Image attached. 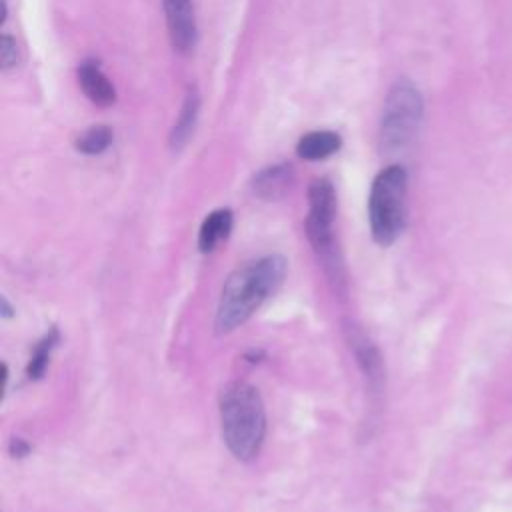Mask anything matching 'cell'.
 Returning <instances> with one entry per match:
<instances>
[{
	"label": "cell",
	"instance_id": "obj_6",
	"mask_svg": "<svg viewBox=\"0 0 512 512\" xmlns=\"http://www.w3.org/2000/svg\"><path fill=\"white\" fill-rule=\"evenodd\" d=\"M164 14L170 42L178 52H190L196 46L198 28L192 0H164Z\"/></svg>",
	"mask_w": 512,
	"mask_h": 512
},
{
	"label": "cell",
	"instance_id": "obj_17",
	"mask_svg": "<svg viewBox=\"0 0 512 512\" xmlns=\"http://www.w3.org/2000/svg\"><path fill=\"white\" fill-rule=\"evenodd\" d=\"M2 310H4V312H2V314H4V316H6V318H8V316H10V314H12V310H10V306H8V302H6V298H2Z\"/></svg>",
	"mask_w": 512,
	"mask_h": 512
},
{
	"label": "cell",
	"instance_id": "obj_13",
	"mask_svg": "<svg viewBox=\"0 0 512 512\" xmlns=\"http://www.w3.org/2000/svg\"><path fill=\"white\" fill-rule=\"evenodd\" d=\"M58 340H60L58 330L50 328V332H46L44 338L34 346L32 356H30L28 366H26V374H28L30 380H38V378L44 376V372L48 368V362H50V354L56 348Z\"/></svg>",
	"mask_w": 512,
	"mask_h": 512
},
{
	"label": "cell",
	"instance_id": "obj_3",
	"mask_svg": "<svg viewBox=\"0 0 512 512\" xmlns=\"http://www.w3.org/2000/svg\"><path fill=\"white\" fill-rule=\"evenodd\" d=\"M408 176L400 164H390L376 174L368 196L370 232L376 244L390 246L406 222Z\"/></svg>",
	"mask_w": 512,
	"mask_h": 512
},
{
	"label": "cell",
	"instance_id": "obj_12",
	"mask_svg": "<svg viewBox=\"0 0 512 512\" xmlns=\"http://www.w3.org/2000/svg\"><path fill=\"white\" fill-rule=\"evenodd\" d=\"M198 110H200V96H198V90L194 86H190V90L184 98L182 110L178 114V120H176V124L172 128V134H170V146L174 150L182 148L186 144V140L190 138V134L194 132Z\"/></svg>",
	"mask_w": 512,
	"mask_h": 512
},
{
	"label": "cell",
	"instance_id": "obj_1",
	"mask_svg": "<svg viewBox=\"0 0 512 512\" xmlns=\"http://www.w3.org/2000/svg\"><path fill=\"white\" fill-rule=\"evenodd\" d=\"M286 268L288 262L280 254H266L238 266L222 286L214 320L216 332L226 334L244 324L282 284Z\"/></svg>",
	"mask_w": 512,
	"mask_h": 512
},
{
	"label": "cell",
	"instance_id": "obj_15",
	"mask_svg": "<svg viewBox=\"0 0 512 512\" xmlns=\"http://www.w3.org/2000/svg\"><path fill=\"white\" fill-rule=\"evenodd\" d=\"M0 60H2V68L8 70L12 66L18 64V44L10 34H2L0 40Z\"/></svg>",
	"mask_w": 512,
	"mask_h": 512
},
{
	"label": "cell",
	"instance_id": "obj_9",
	"mask_svg": "<svg viewBox=\"0 0 512 512\" xmlns=\"http://www.w3.org/2000/svg\"><path fill=\"white\" fill-rule=\"evenodd\" d=\"M294 172L290 164H274L260 170L252 180V192L262 200H276L292 186Z\"/></svg>",
	"mask_w": 512,
	"mask_h": 512
},
{
	"label": "cell",
	"instance_id": "obj_10",
	"mask_svg": "<svg viewBox=\"0 0 512 512\" xmlns=\"http://www.w3.org/2000/svg\"><path fill=\"white\" fill-rule=\"evenodd\" d=\"M232 230V212L228 208H218L210 212L198 232V248L200 252H212L222 240L228 238Z\"/></svg>",
	"mask_w": 512,
	"mask_h": 512
},
{
	"label": "cell",
	"instance_id": "obj_16",
	"mask_svg": "<svg viewBox=\"0 0 512 512\" xmlns=\"http://www.w3.org/2000/svg\"><path fill=\"white\" fill-rule=\"evenodd\" d=\"M28 452H30V446L26 444V440H22V438H12V442H10V454H12V456L22 458V456H26Z\"/></svg>",
	"mask_w": 512,
	"mask_h": 512
},
{
	"label": "cell",
	"instance_id": "obj_5",
	"mask_svg": "<svg viewBox=\"0 0 512 512\" xmlns=\"http://www.w3.org/2000/svg\"><path fill=\"white\" fill-rule=\"evenodd\" d=\"M334 216H336L334 186L326 178H316L308 188L306 234L312 248L324 260V266L332 268L334 278H338L336 248H334Z\"/></svg>",
	"mask_w": 512,
	"mask_h": 512
},
{
	"label": "cell",
	"instance_id": "obj_11",
	"mask_svg": "<svg viewBox=\"0 0 512 512\" xmlns=\"http://www.w3.org/2000/svg\"><path fill=\"white\" fill-rule=\"evenodd\" d=\"M342 138L332 130H314L304 134L296 144V154L304 160H322L338 152Z\"/></svg>",
	"mask_w": 512,
	"mask_h": 512
},
{
	"label": "cell",
	"instance_id": "obj_4",
	"mask_svg": "<svg viewBox=\"0 0 512 512\" xmlns=\"http://www.w3.org/2000/svg\"><path fill=\"white\" fill-rule=\"evenodd\" d=\"M422 96L418 88L402 78L398 80L388 96L382 110L380 122V148L386 154L404 150L418 132L422 120Z\"/></svg>",
	"mask_w": 512,
	"mask_h": 512
},
{
	"label": "cell",
	"instance_id": "obj_7",
	"mask_svg": "<svg viewBox=\"0 0 512 512\" xmlns=\"http://www.w3.org/2000/svg\"><path fill=\"white\" fill-rule=\"evenodd\" d=\"M78 84L96 106H110L116 100V90L96 60H84L78 66Z\"/></svg>",
	"mask_w": 512,
	"mask_h": 512
},
{
	"label": "cell",
	"instance_id": "obj_8",
	"mask_svg": "<svg viewBox=\"0 0 512 512\" xmlns=\"http://www.w3.org/2000/svg\"><path fill=\"white\" fill-rule=\"evenodd\" d=\"M344 332H346V338L350 342V348L354 350V356H356L358 364L362 366L370 384L376 386L382 380V360H380V354H378L376 346L368 340V336L356 324H348L344 328Z\"/></svg>",
	"mask_w": 512,
	"mask_h": 512
},
{
	"label": "cell",
	"instance_id": "obj_2",
	"mask_svg": "<svg viewBox=\"0 0 512 512\" xmlns=\"http://www.w3.org/2000/svg\"><path fill=\"white\" fill-rule=\"evenodd\" d=\"M220 422L228 450L238 460H252L264 442L266 412L258 390L234 380L220 392Z\"/></svg>",
	"mask_w": 512,
	"mask_h": 512
},
{
	"label": "cell",
	"instance_id": "obj_14",
	"mask_svg": "<svg viewBox=\"0 0 512 512\" xmlns=\"http://www.w3.org/2000/svg\"><path fill=\"white\" fill-rule=\"evenodd\" d=\"M110 144H112L110 128L104 124H98V126H90L86 132L78 136L76 150L88 156H96V154H102Z\"/></svg>",
	"mask_w": 512,
	"mask_h": 512
}]
</instances>
